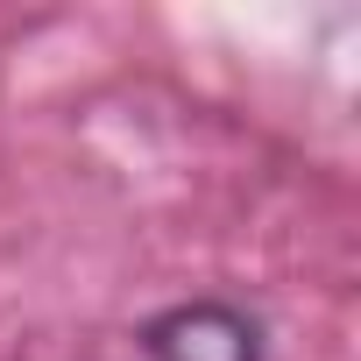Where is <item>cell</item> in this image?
Masks as SVG:
<instances>
[{"instance_id":"6da1fadb","label":"cell","mask_w":361,"mask_h":361,"mask_svg":"<svg viewBox=\"0 0 361 361\" xmlns=\"http://www.w3.org/2000/svg\"><path fill=\"white\" fill-rule=\"evenodd\" d=\"M142 354L149 361H262V326L227 298H192L142 326Z\"/></svg>"}]
</instances>
